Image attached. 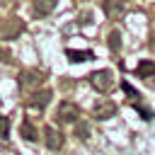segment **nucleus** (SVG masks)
Segmentation results:
<instances>
[{
    "label": "nucleus",
    "mask_w": 155,
    "mask_h": 155,
    "mask_svg": "<svg viewBox=\"0 0 155 155\" xmlns=\"http://www.w3.org/2000/svg\"><path fill=\"white\" fill-rule=\"evenodd\" d=\"M56 119H58L61 124H78V121H80V109H78V104H73V102H61L58 109H56Z\"/></svg>",
    "instance_id": "f257e3e1"
},
{
    "label": "nucleus",
    "mask_w": 155,
    "mask_h": 155,
    "mask_svg": "<svg viewBox=\"0 0 155 155\" xmlns=\"http://www.w3.org/2000/svg\"><path fill=\"white\" fill-rule=\"evenodd\" d=\"M90 82H92V87L97 90V92H109L111 87H114V75H111V70H97V73H92L90 75Z\"/></svg>",
    "instance_id": "f03ea898"
},
{
    "label": "nucleus",
    "mask_w": 155,
    "mask_h": 155,
    "mask_svg": "<svg viewBox=\"0 0 155 155\" xmlns=\"http://www.w3.org/2000/svg\"><path fill=\"white\" fill-rule=\"evenodd\" d=\"M92 114H94V119H97V121H107V119L116 116V104H114V102H109V99H102V102H97V104H94Z\"/></svg>",
    "instance_id": "7ed1b4c3"
},
{
    "label": "nucleus",
    "mask_w": 155,
    "mask_h": 155,
    "mask_svg": "<svg viewBox=\"0 0 155 155\" xmlns=\"http://www.w3.org/2000/svg\"><path fill=\"white\" fill-rule=\"evenodd\" d=\"M104 12L109 19H121L126 15V0H104Z\"/></svg>",
    "instance_id": "20e7f679"
},
{
    "label": "nucleus",
    "mask_w": 155,
    "mask_h": 155,
    "mask_svg": "<svg viewBox=\"0 0 155 155\" xmlns=\"http://www.w3.org/2000/svg\"><path fill=\"white\" fill-rule=\"evenodd\" d=\"M44 136H46V148H48V150H58V148L63 145V133H61L58 128L46 126V128H44Z\"/></svg>",
    "instance_id": "39448f33"
},
{
    "label": "nucleus",
    "mask_w": 155,
    "mask_h": 155,
    "mask_svg": "<svg viewBox=\"0 0 155 155\" xmlns=\"http://www.w3.org/2000/svg\"><path fill=\"white\" fill-rule=\"evenodd\" d=\"M51 102V90H36L31 97H29V107L31 109H46V104Z\"/></svg>",
    "instance_id": "423d86ee"
},
{
    "label": "nucleus",
    "mask_w": 155,
    "mask_h": 155,
    "mask_svg": "<svg viewBox=\"0 0 155 155\" xmlns=\"http://www.w3.org/2000/svg\"><path fill=\"white\" fill-rule=\"evenodd\" d=\"M41 82H44V73H39V70H24L19 75V85L22 87H36Z\"/></svg>",
    "instance_id": "0eeeda50"
},
{
    "label": "nucleus",
    "mask_w": 155,
    "mask_h": 155,
    "mask_svg": "<svg viewBox=\"0 0 155 155\" xmlns=\"http://www.w3.org/2000/svg\"><path fill=\"white\" fill-rule=\"evenodd\" d=\"M56 5H58V0H34V15H39V17L51 15L56 10Z\"/></svg>",
    "instance_id": "6e6552de"
},
{
    "label": "nucleus",
    "mask_w": 155,
    "mask_h": 155,
    "mask_svg": "<svg viewBox=\"0 0 155 155\" xmlns=\"http://www.w3.org/2000/svg\"><path fill=\"white\" fill-rule=\"evenodd\" d=\"M136 75H138V78H145V80L153 78V75H155V63H153V61H140L138 68H136Z\"/></svg>",
    "instance_id": "1a4fd4ad"
},
{
    "label": "nucleus",
    "mask_w": 155,
    "mask_h": 155,
    "mask_svg": "<svg viewBox=\"0 0 155 155\" xmlns=\"http://www.w3.org/2000/svg\"><path fill=\"white\" fill-rule=\"evenodd\" d=\"M107 46H109L114 53L121 51V31H119V29H111V31H109V36H107Z\"/></svg>",
    "instance_id": "9d476101"
},
{
    "label": "nucleus",
    "mask_w": 155,
    "mask_h": 155,
    "mask_svg": "<svg viewBox=\"0 0 155 155\" xmlns=\"http://www.w3.org/2000/svg\"><path fill=\"white\" fill-rule=\"evenodd\" d=\"M65 56H68V61H73V63H85V61L92 58V51H73V48H68Z\"/></svg>",
    "instance_id": "9b49d317"
},
{
    "label": "nucleus",
    "mask_w": 155,
    "mask_h": 155,
    "mask_svg": "<svg viewBox=\"0 0 155 155\" xmlns=\"http://www.w3.org/2000/svg\"><path fill=\"white\" fill-rule=\"evenodd\" d=\"M19 133H22V136H24V140H29V143H34V140H36V136H39V133H36V128H34L29 121H22Z\"/></svg>",
    "instance_id": "f8f14e48"
},
{
    "label": "nucleus",
    "mask_w": 155,
    "mask_h": 155,
    "mask_svg": "<svg viewBox=\"0 0 155 155\" xmlns=\"http://www.w3.org/2000/svg\"><path fill=\"white\" fill-rule=\"evenodd\" d=\"M75 136H78L80 140H87V138H90V126H87L85 121H78V124H75Z\"/></svg>",
    "instance_id": "ddd939ff"
},
{
    "label": "nucleus",
    "mask_w": 155,
    "mask_h": 155,
    "mask_svg": "<svg viewBox=\"0 0 155 155\" xmlns=\"http://www.w3.org/2000/svg\"><path fill=\"white\" fill-rule=\"evenodd\" d=\"M7 133H10V121H7V116L0 114V138H7Z\"/></svg>",
    "instance_id": "4468645a"
},
{
    "label": "nucleus",
    "mask_w": 155,
    "mask_h": 155,
    "mask_svg": "<svg viewBox=\"0 0 155 155\" xmlns=\"http://www.w3.org/2000/svg\"><path fill=\"white\" fill-rule=\"evenodd\" d=\"M121 87H124V90H126V92H128V94H131V97H136V99H138V97H140V94H138V92H133V87H131V85H128V82H124V85H121Z\"/></svg>",
    "instance_id": "2eb2a0df"
},
{
    "label": "nucleus",
    "mask_w": 155,
    "mask_h": 155,
    "mask_svg": "<svg viewBox=\"0 0 155 155\" xmlns=\"http://www.w3.org/2000/svg\"><path fill=\"white\" fill-rule=\"evenodd\" d=\"M150 48H155V34L150 36Z\"/></svg>",
    "instance_id": "dca6fc26"
}]
</instances>
